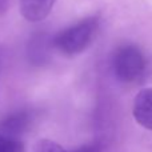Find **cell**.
I'll list each match as a JSON object with an SVG mask.
<instances>
[{
	"label": "cell",
	"mask_w": 152,
	"mask_h": 152,
	"mask_svg": "<svg viewBox=\"0 0 152 152\" xmlns=\"http://www.w3.org/2000/svg\"><path fill=\"white\" fill-rule=\"evenodd\" d=\"M112 68L115 76L123 83L139 81L145 74L147 60L144 53L132 44L120 47L112 59Z\"/></svg>",
	"instance_id": "obj_2"
},
{
	"label": "cell",
	"mask_w": 152,
	"mask_h": 152,
	"mask_svg": "<svg viewBox=\"0 0 152 152\" xmlns=\"http://www.w3.org/2000/svg\"><path fill=\"white\" fill-rule=\"evenodd\" d=\"M31 119V115L26 111H19L16 113H12L0 121V134L12 137H19V135H21L28 128Z\"/></svg>",
	"instance_id": "obj_5"
},
{
	"label": "cell",
	"mask_w": 152,
	"mask_h": 152,
	"mask_svg": "<svg viewBox=\"0 0 152 152\" xmlns=\"http://www.w3.org/2000/svg\"><path fill=\"white\" fill-rule=\"evenodd\" d=\"M34 152H99V145L89 144V145H83V147L77 148L75 151H67L61 145H59L58 143L52 142V140L42 139L36 143Z\"/></svg>",
	"instance_id": "obj_6"
},
{
	"label": "cell",
	"mask_w": 152,
	"mask_h": 152,
	"mask_svg": "<svg viewBox=\"0 0 152 152\" xmlns=\"http://www.w3.org/2000/svg\"><path fill=\"white\" fill-rule=\"evenodd\" d=\"M24 144L19 137L0 134V152H24Z\"/></svg>",
	"instance_id": "obj_7"
},
{
	"label": "cell",
	"mask_w": 152,
	"mask_h": 152,
	"mask_svg": "<svg viewBox=\"0 0 152 152\" xmlns=\"http://www.w3.org/2000/svg\"><path fill=\"white\" fill-rule=\"evenodd\" d=\"M132 113L139 126L152 131V87L137 92L134 100Z\"/></svg>",
	"instance_id": "obj_3"
},
{
	"label": "cell",
	"mask_w": 152,
	"mask_h": 152,
	"mask_svg": "<svg viewBox=\"0 0 152 152\" xmlns=\"http://www.w3.org/2000/svg\"><path fill=\"white\" fill-rule=\"evenodd\" d=\"M56 0H20V12L28 21H42L50 15Z\"/></svg>",
	"instance_id": "obj_4"
},
{
	"label": "cell",
	"mask_w": 152,
	"mask_h": 152,
	"mask_svg": "<svg viewBox=\"0 0 152 152\" xmlns=\"http://www.w3.org/2000/svg\"><path fill=\"white\" fill-rule=\"evenodd\" d=\"M97 31L99 19L96 16H91L59 32L52 39V45L66 56L79 55L91 45Z\"/></svg>",
	"instance_id": "obj_1"
}]
</instances>
